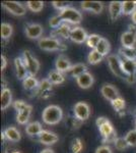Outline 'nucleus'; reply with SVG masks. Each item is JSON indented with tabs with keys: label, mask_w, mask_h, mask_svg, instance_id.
Here are the masks:
<instances>
[{
	"label": "nucleus",
	"mask_w": 136,
	"mask_h": 153,
	"mask_svg": "<svg viewBox=\"0 0 136 153\" xmlns=\"http://www.w3.org/2000/svg\"><path fill=\"white\" fill-rule=\"evenodd\" d=\"M42 118L47 125H57L62 120L63 111L58 105H49L43 110Z\"/></svg>",
	"instance_id": "1"
},
{
	"label": "nucleus",
	"mask_w": 136,
	"mask_h": 153,
	"mask_svg": "<svg viewBox=\"0 0 136 153\" xmlns=\"http://www.w3.org/2000/svg\"><path fill=\"white\" fill-rule=\"evenodd\" d=\"M38 45L42 50L45 51H63L65 50L66 45L62 43L59 39L53 38V37H46L38 40Z\"/></svg>",
	"instance_id": "2"
},
{
	"label": "nucleus",
	"mask_w": 136,
	"mask_h": 153,
	"mask_svg": "<svg viewBox=\"0 0 136 153\" xmlns=\"http://www.w3.org/2000/svg\"><path fill=\"white\" fill-rule=\"evenodd\" d=\"M59 16L62 19L63 23L71 24V25H78L82 21V14L79 10H77L74 7L69 6L66 9L59 12Z\"/></svg>",
	"instance_id": "3"
},
{
	"label": "nucleus",
	"mask_w": 136,
	"mask_h": 153,
	"mask_svg": "<svg viewBox=\"0 0 136 153\" xmlns=\"http://www.w3.org/2000/svg\"><path fill=\"white\" fill-rule=\"evenodd\" d=\"M21 57H23L24 65L28 68L29 75L35 76L40 70V62L38 61V59L35 57L29 50H24Z\"/></svg>",
	"instance_id": "4"
},
{
	"label": "nucleus",
	"mask_w": 136,
	"mask_h": 153,
	"mask_svg": "<svg viewBox=\"0 0 136 153\" xmlns=\"http://www.w3.org/2000/svg\"><path fill=\"white\" fill-rule=\"evenodd\" d=\"M108 65L114 75L117 76L118 78L126 80L127 76L125 75L124 71L122 70V60L119 57V55H116V54H110V55H108Z\"/></svg>",
	"instance_id": "5"
},
{
	"label": "nucleus",
	"mask_w": 136,
	"mask_h": 153,
	"mask_svg": "<svg viewBox=\"0 0 136 153\" xmlns=\"http://www.w3.org/2000/svg\"><path fill=\"white\" fill-rule=\"evenodd\" d=\"M99 130H100V133L103 137L104 143H115V141L117 140V133L114 130V127L110 123V120L99 128Z\"/></svg>",
	"instance_id": "6"
},
{
	"label": "nucleus",
	"mask_w": 136,
	"mask_h": 153,
	"mask_svg": "<svg viewBox=\"0 0 136 153\" xmlns=\"http://www.w3.org/2000/svg\"><path fill=\"white\" fill-rule=\"evenodd\" d=\"M2 7L4 9H6L8 12H10L11 14L16 16H23L26 14V9L24 5L17 1H3L2 2Z\"/></svg>",
	"instance_id": "7"
},
{
	"label": "nucleus",
	"mask_w": 136,
	"mask_h": 153,
	"mask_svg": "<svg viewBox=\"0 0 136 153\" xmlns=\"http://www.w3.org/2000/svg\"><path fill=\"white\" fill-rule=\"evenodd\" d=\"M52 87H53V84L48 79H44L40 81L39 87L35 90V95L41 99H47L52 95Z\"/></svg>",
	"instance_id": "8"
},
{
	"label": "nucleus",
	"mask_w": 136,
	"mask_h": 153,
	"mask_svg": "<svg viewBox=\"0 0 136 153\" xmlns=\"http://www.w3.org/2000/svg\"><path fill=\"white\" fill-rule=\"evenodd\" d=\"M73 113H74V117H76L81 122H85L90 115V107L87 103L80 101V102H77L74 105Z\"/></svg>",
	"instance_id": "9"
},
{
	"label": "nucleus",
	"mask_w": 136,
	"mask_h": 153,
	"mask_svg": "<svg viewBox=\"0 0 136 153\" xmlns=\"http://www.w3.org/2000/svg\"><path fill=\"white\" fill-rule=\"evenodd\" d=\"M121 44H122V47H135L136 28L134 26H130L129 30L122 34V36H121Z\"/></svg>",
	"instance_id": "10"
},
{
	"label": "nucleus",
	"mask_w": 136,
	"mask_h": 153,
	"mask_svg": "<svg viewBox=\"0 0 136 153\" xmlns=\"http://www.w3.org/2000/svg\"><path fill=\"white\" fill-rule=\"evenodd\" d=\"M44 29L40 24H29L26 26L24 33L28 38L34 39V40H40L42 35H43Z\"/></svg>",
	"instance_id": "11"
},
{
	"label": "nucleus",
	"mask_w": 136,
	"mask_h": 153,
	"mask_svg": "<svg viewBox=\"0 0 136 153\" xmlns=\"http://www.w3.org/2000/svg\"><path fill=\"white\" fill-rule=\"evenodd\" d=\"M101 93L104 96V98H106L110 102H112L113 100H115L116 98L120 96L119 91L112 84H104L101 88Z\"/></svg>",
	"instance_id": "12"
},
{
	"label": "nucleus",
	"mask_w": 136,
	"mask_h": 153,
	"mask_svg": "<svg viewBox=\"0 0 136 153\" xmlns=\"http://www.w3.org/2000/svg\"><path fill=\"white\" fill-rule=\"evenodd\" d=\"M71 30H72V28H71L68 24L63 23L59 28L54 29L53 31L51 32V37L59 39V40H60V38L61 39H70Z\"/></svg>",
	"instance_id": "13"
},
{
	"label": "nucleus",
	"mask_w": 136,
	"mask_h": 153,
	"mask_svg": "<svg viewBox=\"0 0 136 153\" xmlns=\"http://www.w3.org/2000/svg\"><path fill=\"white\" fill-rule=\"evenodd\" d=\"M38 140L41 144L44 145H53L58 141L59 138L55 133L48 130H43L42 133L38 136Z\"/></svg>",
	"instance_id": "14"
},
{
	"label": "nucleus",
	"mask_w": 136,
	"mask_h": 153,
	"mask_svg": "<svg viewBox=\"0 0 136 153\" xmlns=\"http://www.w3.org/2000/svg\"><path fill=\"white\" fill-rule=\"evenodd\" d=\"M81 9L99 14L104 10V4L100 1H83L80 3Z\"/></svg>",
	"instance_id": "15"
},
{
	"label": "nucleus",
	"mask_w": 136,
	"mask_h": 153,
	"mask_svg": "<svg viewBox=\"0 0 136 153\" xmlns=\"http://www.w3.org/2000/svg\"><path fill=\"white\" fill-rule=\"evenodd\" d=\"M88 35L86 34L85 30H83L80 27H74L71 30V33H70V40L74 42V43H78L81 44L83 42L86 41L87 39Z\"/></svg>",
	"instance_id": "16"
},
{
	"label": "nucleus",
	"mask_w": 136,
	"mask_h": 153,
	"mask_svg": "<svg viewBox=\"0 0 136 153\" xmlns=\"http://www.w3.org/2000/svg\"><path fill=\"white\" fill-rule=\"evenodd\" d=\"M14 68H15L16 76L18 80L24 81L26 76H29L28 68H26V66L24 62L23 57H16L14 59Z\"/></svg>",
	"instance_id": "17"
},
{
	"label": "nucleus",
	"mask_w": 136,
	"mask_h": 153,
	"mask_svg": "<svg viewBox=\"0 0 136 153\" xmlns=\"http://www.w3.org/2000/svg\"><path fill=\"white\" fill-rule=\"evenodd\" d=\"M71 63H70V60L66 57L64 54H61L57 57L56 61H55V68L56 70L60 73H68L69 70L71 68Z\"/></svg>",
	"instance_id": "18"
},
{
	"label": "nucleus",
	"mask_w": 136,
	"mask_h": 153,
	"mask_svg": "<svg viewBox=\"0 0 136 153\" xmlns=\"http://www.w3.org/2000/svg\"><path fill=\"white\" fill-rule=\"evenodd\" d=\"M77 85L79 86V88L81 89H88L93 86V82H95V79H93V75L88 71L82 74L81 76H79L78 78L75 79Z\"/></svg>",
	"instance_id": "19"
},
{
	"label": "nucleus",
	"mask_w": 136,
	"mask_h": 153,
	"mask_svg": "<svg viewBox=\"0 0 136 153\" xmlns=\"http://www.w3.org/2000/svg\"><path fill=\"white\" fill-rule=\"evenodd\" d=\"M109 13L112 21H116L122 14V2L112 1L109 5Z\"/></svg>",
	"instance_id": "20"
},
{
	"label": "nucleus",
	"mask_w": 136,
	"mask_h": 153,
	"mask_svg": "<svg viewBox=\"0 0 136 153\" xmlns=\"http://www.w3.org/2000/svg\"><path fill=\"white\" fill-rule=\"evenodd\" d=\"M32 110H33V107L32 105H28V107H26L24 109L21 110V111L16 112V122L17 124L19 125H26V123L29 122V117L32 114Z\"/></svg>",
	"instance_id": "21"
},
{
	"label": "nucleus",
	"mask_w": 136,
	"mask_h": 153,
	"mask_svg": "<svg viewBox=\"0 0 136 153\" xmlns=\"http://www.w3.org/2000/svg\"><path fill=\"white\" fill-rule=\"evenodd\" d=\"M3 133H4V135H5L7 141L18 142L19 140L21 139V133H19V131L17 130L15 127H13V126L6 128Z\"/></svg>",
	"instance_id": "22"
},
{
	"label": "nucleus",
	"mask_w": 136,
	"mask_h": 153,
	"mask_svg": "<svg viewBox=\"0 0 136 153\" xmlns=\"http://www.w3.org/2000/svg\"><path fill=\"white\" fill-rule=\"evenodd\" d=\"M12 104V94L8 88L4 87L1 91V110H5Z\"/></svg>",
	"instance_id": "23"
},
{
	"label": "nucleus",
	"mask_w": 136,
	"mask_h": 153,
	"mask_svg": "<svg viewBox=\"0 0 136 153\" xmlns=\"http://www.w3.org/2000/svg\"><path fill=\"white\" fill-rule=\"evenodd\" d=\"M43 131V127L40 122H32L29 123L26 127V133L31 137L34 136H39Z\"/></svg>",
	"instance_id": "24"
},
{
	"label": "nucleus",
	"mask_w": 136,
	"mask_h": 153,
	"mask_svg": "<svg viewBox=\"0 0 136 153\" xmlns=\"http://www.w3.org/2000/svg\"><path fill=\"white\" fill-rule=\"evenodd\" d=\"M122 60V70L126 76L136 75V60L121 59Z\"/></svg>",
	"instance_id": "25"
},
{
	"label": "nucleus",
	"mask_w": 136,
	"mask_h": 153,
	"mask_svg": "<svg viewBox=\"0 0 136 153\" xmlns=\"http://www.w3.org/2000/svg\"><path fill=\"white\" fill-rule=\"evenodd\" d=\"M47 79H48L53 85H60V84L64 83V81H65V76H64L63 74L58 71L56 68L55 70H52L50 73H49L48 78Z\"/></svg>",
	"instance_id": "26"
},
{
	"label": "nucleus",
	"mask_w": 136,
	"mask_h": 153,
	"mask_svg": "<svg viewBox=\"0 0 136 153\" xmlns=\"http://www.w3.org/2000/svg\"><path fill=\"white\" fill-rule=\"evenodd\" d=\"M87 71V66L85 63H75L71 66V68L69 70L68 74L73 78H78L79 76H81L82 74H85Z\"/></svg>",
	"instance_id": "27"
},
{
	"label": "nucleus",
	"mask_w": 136,
	"mask_h": 153,
	"mask_svg": "<svg viewBox=\"0 0 136 153\" xmlns=\"http://www.w3.org/2000/svg\"><path fill=\"white\" fill-rule=\"evenodd\" d=\"M39 84H40V82H39L34 76H28L23 81L24 89V90H28V91L36 90V89L39 87Z\"/></svg>",
	"instance_id": "28"
},
{
	"label": "nucleus",
	"mask_w": 136,
	"mask_h": 153,
	"mask_svg": "<svg viewBox=\"0 0 136 153\" xmlns=\"http://www.w3.org/2000/svg\"><path fill=\"white\" fill-rule=\"evenodd\" d=\"M119 54L123 59L136 60V48L135 47H121L119 49Z\"/></svg>",
	"instance_id": "29"
},
{
	"label": "nucleus",
	"mask_w": 136,
	"mask_h": 153,
	"mask_svg": "<svg viewBox=\"0 0 136 153\" xmlns=\"http://www.w3.org/2000/svg\"><path fill=\"white\" fill-rule=\"evenodd\" d=\"M96 50L98 51L100 54H102L103 56H106L110 53V50H111V45H110V42H109L107 39L105 38H102L100 41V43L98 44L96 46ZM110 55V54H109Z\"/></svg>",
	"instance_id": "30"
},
{
	"label": "nucleus",
	"mask_w": 136,
	"mask_h": 153,
	"mask_svg": "<svg viewBox=\"0 0 136 153\" xmlns=\"http://www.w3.org/2000/svg\"><path fill=\"white\" fill-rule=\"evenodd\" d=\"M136 11V1H122V14L132 16Z\"/></svg>",
	"instance_id": "31"
},
{
	"label": "nucleus",
	"mask_w": 136,
	"mask_h": 153,
	"mask_svg": "<svg viewBox=\"0 0 136 153\" xmlns=\"http://www.w3.org/2000/svg\"><path fill=\"white\" fill-rule=\"evenodd\" d=\"M103 58H104V56L102 54L99 53L96 49L91 50L87 55V61L90 65H98V63H100L101 61L103 60Z\"/></svg>",
	"instance_id": "32"
},
{
	"label": "nucleus",
	"mask_w": 136,
	"mask_h": 153,
	"mask_svg": "<svg viewBox=\"0 0 136 153\" xmlns=\"http://www.w3.org/2000/svg\"><path fill=\"white\" fill-rule=\"evenodd\" d=\"M101 39H102V37L100 35H98V34H90V35H88L87 39H86L85 43L86 45L88 46L90 48H91L93 50V49L96 48V46H98V44L100 43Z\"/></svg>",
	"instance_id": "33"
},
{
	"label": "nucleus",
	"mask_w": 136,
	"mask_h": 153,
	"mask_svg": "<svg viewBox=\"0 0 136 153\" xmlns=\"http://www.w3.org/2000/svg\"><path fill=\"white\" fill-rule=\"evenodd\" d=\"M13 33V28L10 24L8 23H2L1 24V37L3 40L9 39Z\"/></svg>",
	"instance_id": "34"
},
{
	"label": "nucleus",
	"mask_w": 136,
	"mask_h": 153,
	"mask_svg": "<svg viewBox=\"0 0 136 153\" xmlns=\"http://www.w3.org/2000/svg\"><path fill=\"white\" fill-rule=\"evenodd\" d=\"M111 104H112L113 108L115 109V111H117V112L123 111L126 107V102H125L124 98L121 97V96L117 97L115 100H113L112 102H111Z\"/></svg>",
	"instance_id": "35"
},
{
	"label": "nucleus",
	"mask_w": 136,
	"mask_h": 153,
	"mask_svg": "<svg viewBox=\"0 0 136 153\" xmlns=\"http://www.w3.org/2000/svg\"><path fill=\"white\" fill-rule=\"evenodd\" d=\"M81 124H82V122L74 115L73 117H68L67 120H66V125L70 130H77L81 126Z\"/></svg>",
	"instance_id": "36"
},
{
	"label": "nucleus",
	"mask_w": 136,
	"mask_h": 153,
	"mask_svg": "<svg viewBox=\"0 0 136 153\" xmlns=\"http://www.w3.org/2000/svg\"><path fill=\"white\" fill-rule=\"evenodd\" d=\"M26 7L33 12H40L44 8L43 1H28L26 2Z\"/></svg>",
	"instance_id": "37"
},
{
	"label": "nucleus",
	"mask_w": 136,
	"mask_h": 153,
	"mask_svg": "<svg viewBox=\"0 0 136 153\" xmlns=\"http://www.w3.org/2000/svg\"><path fill=\"white\" fill-rule=\"evenodd\" d=\"M82 148H83V144L79 138H75L72 141V143H71V146H70L71 153H81Z\"/></svg>",
	"instance_id": "38"
},
{
	"label": "nucleus",
	"mask_w": 136,
	"mask_h": 153,
	"mask_svg": "<svg viewBox=\"0 0 136 153\" xmlns=\"http://www.w3.org/2000/svg\"><path fill=\"white\" fill-rule=\"evenodd\" d=\"M125 140L129 147H136V130H131L125 135Z\"/></svg>",
	"instance_id": "39"
},
{
	"label": "nucleus",
	"mask_w": 136,
	"mask_h": 153,
	"mask_svg": "<svg viewBox=\"0 0 136 153\" xmlns=\"http://www.w3.org/2000/svg\"><path fill=\"white\" fill-rule=\"evenodd\" d=\"M114 145H115L116 149L119 150V151H123V150L127 149L129 147V145H128L127 141L125 140V138H120V137L117 138V140L114 143Z\"/></svg>",
	"instance_id": "40"
},
{
	"label": "nucleus",
	"mask_w": 136,
	"mask_h": 153,
	"mask_svg": "<svg viewBox=\"0 0 136 153\" xmlns=\"http://www.w3.org/2000/svg\"><path fill=\"white\" fill-rule=\"evenodd\" d=\"M62 24H63V21H62V19L60 18L59 14L52 16V18L50 19V21H49V26H50L53 30L59 28Z\"/></svg>",
	"instance_id": "41"
},
{
	"label": "nucleus",
	"mask_w": 136,
	"mask_h": 153,
	"mask_svg": "<svg viewBox=\"0 0 136 153\" xmlns=\"http://www.w3.org/2000/svg\"><path fill=\"white\" fill-rule=\"evenodd\" d=\"M52 5L54 8H56L57 10L62 11L64 9H66L67 7H69V2L66 1H53L52 2Z\"/></svg>",
	"instance_id": "42"
},
{
	"label": "nucleus",
	"mask_w": 136,
	"mask_h": 153,
	"mask_svg": "<svg viewBox=\"0 0 136 153\" xmlns=\"http://www.w3.org/2000/svg\"><path fill=\"white\" fill-rule=\"evenodd\" d=\"M28 105H29L28 103L24 102V100H16L13 102V107H14V109L16 110V112L24 109L26 107H28Z\"/></svg>",
	"instance_id": "43"
},
{
	"label": "nucleus",
	"mask_w": 136,
	"mask_h": 153,
	"mask_svg": "<svg viewBox=\"0 0 136 153\" xmlns=\"http://www.w3.org/2000/svg\"><path fill=\"white\" fill-rule=\"evenodd\" d=\"M96 153H113V151L109 145L104 144V145H102V146L96 148Z\"/></svg>",
	"instance_id": "44"
},
{
	"label": "nucleus",
	"mask_w": 136,
	"mask_h": 153,
	"mask_svg": "<svg viewBox=\"0 0 136 153\" xmlns=\"http://www.w3.org/2000/svg\"><path fill=\"white\" fill-rule=\"evenodd\" d=\"M108 122H109V120H108L107 117H98V118H96V127H98V128L102 127L103 125H105L106 123H108Z\"/></svg>",
	"instance_id": "45"
},
{
	"label": "nucleus",
	"mask_w": 136,
	"mask_h": 153,
	"mask_svg": "<svg viewBox=\"0 0 136 153\" xmlns=\"http://www.w3.org/2000/svg\"><path fill=\"white\" fill-rule=\"evenodd\" d=\"M126 82L128 84H135L136 83V75H132V76H127L126 78Z\"/></svg>",
	"instance_id": "46"
},
{
	"label": "nucleus",
	"mask_w": 136,
	"mask_h": 153,
	"mask_svg": "<svg viewBox=\"0 0 136 153\" xmlns=\"http://www.w3.org/2000/svg\"><path fill=\"white\" fill-rule=\"evenodd\" d=\"M7 65V59L4 55H1V71H3Z\"/></svg>",
	"instance_id": "47"
},
{
	"label": "nucleus",
	"mask_w": 136,
	"mask_h": 153,
	"mask_svg": "<svg viewBox=\"0 0 136 153\" xmlns=\"http://www.w3.org/2000/svg\"><path fill=\"white\" fill-rule=\"evenodd\" d=\"M40 153H54L53 150L51 148H46V149H43Z\"/></svg>",
	"instance_id": "48"
},
{
	"label": "nucleus",
	"mask_w": 136,
	"mask_h": 153,
	"mask_svg": "<svg viewBox=\"0 0 136 153\" xmlns=\"http://www.w3.org/2000/svg\"><path fill=\"white\" fill-rule=\"evenodd\" d=\"M131 19H132V23L136 25V11L131 16Z\"/></svg>",
	"instance_id": "49"
},
{
	"label": "nucleus",
	"mask_w": 136,
	"mask_h": 153,
	"mask_svg": "<svg viewBox=\"0 0 136 153\" xmlns=\"http://www.w3.org/2000/svg\"><path fill=\"white\" fill-rule=\"evenodd\" d=\"M134 128H135L134 130H136V117H135V120H134Z\"/></svg>",
	"instance_id": "50"
},
{
	"label": "nucleus",
	"mask_w": 136,
	"mask_h": 153,
	"mask_svg": "<svg viewBox=\"0 0 136 153\" xmlns=\"http://www.w3.org/2000/svg\"><path fill=\"white\" fill-rule=\"evenodd\" d=\"M11 153H21L19 151H13V152H11Z\"/></svg>",
	"instance_id": "51"
}]
</instances>
